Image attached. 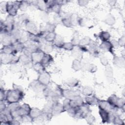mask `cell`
Here are the masks:
<instances>
[{
	"label": "cell",
	"mask_w": 125,
	"mask_h": 125,
	"mask_svg": "<svg viewBox=\"0 0 125 125\" xmlns=\"http://www.w3.org/2000/svg\"><path fill=\"white\" fill-rule=\"evenodd\" d=\"M24 93L20 86L15 85L13 89L8 90L6 93L5 101L8 104L19 103L23 98Z\"/></svg>",
	"instance_id": "cell-1"
},
{
	"label": "cell",
	"mask_w": 125,
	"mask_h": 125,
	"mask_svg": "<svg viewBox=\"0 0 125 125\" xmlns=\"http://www.w3.org/2000/svg\"><path fill=\"white\" fill-rule=\"evenodd\" d=\"M19 56L14 54L1 53L0 61L2 64H16L19 62Z\"/></svg>",
	"instance_id": "cell-2"
},
{
	"label": "cell",
	"mask_w": 125,
	"mask_h": 125,
	"mask_svg": "<svg viewBox=\"0 0 125 125\" xmlns=\"http://www.w3.org/2000/svg\"><path fill=\"white\" fill-rule=\"evenodd\" d=\"M21 1L7 2L6 3V13L9 16L15 17L17 15L18 10L20 8Z\"/></svg>",
	"instance_id": "cell-3"
},
{
	"label": "cell",
	"mask_w": 125,
	"mask_h": 125,
	"mask_svg": "<svg viewBox=\"0 0 125 125\" xmlns=\"http://www.w3.org/2000/svg\"><path fill=\"white\" fill-rule=\"evenodd\" d=\"M98 105L100 109L104 110L110 113L115 114V115L118 109V108L111 104L107 101L100 100Z\"/></svg>",
	"instance_id": "cell-4"
},
{
	"label": "cell",
	"mask_w": 125,
	"mask_h": 125,
	"mask_svg": "<svg viewBox=\"0 0 125 125\" xmlns=\"http://www.w3.org/2000/svg\"><path fill=\"white\" fill-rule=\"evenodd\" d=\"M113 106L118 109H124L125 101L124 99L118 97L116 95H112L107 100Z\"/></svg>",
	"instance_id": "cell-5"
},
{
	"label": "cell",
	"mask_w": 125,
	"mask_h": 125,
	"mask_svg": "<svg viewBox=\"0 0 125 125\" xmlns=\"http://www.w3.org/2000/svg\"><path fill=\"white\" fill-rule=\"evenodd\" d=\"M50 75L46 71H44L39 74L37 80L42 84L44 86H47L49 84L50 82Z\"/></svg>",
	"instance_id": "cell-6"
},
{
	"label": "cell",
	"mask_w": 125,
	"mask_h": 125,
	"mask_svg": "<svg viewBox=\"0 0 125 125\" xmlns=\"http://www.w3.org/2000/svg\"><path fill=\"white\" fill-rule=\"evenodd\" d=\"M80 91L78 90L72 89H62V96L67 99H73L78 96H80Z\"/></svg>",
	"instance_id": "cell-7"
},
{
	"label": "cell",
	"mask_w": 125,
	"mask_h": 125,
	"mask_svg": "<svg viewBox=\"0 0 125 125\" xmlns=\"http://www.w3.org/2000/svg\"><path fill=\"white\" fill-rule=\"evenodd\" d=\"M0 41L3 46L13 45V41L10 33H0Z\"/></svg>",
	"instance_id": "cell-8"
},
{
	"label": "cell",
	"mask_w": 125,
	"mask_h": 125,
	"mask_svg": "<svg viewBox=\"0 0 125 125\" xmlns=\"http://www.w3.org/2000/svg\"><path fill=\"white\" fill-rule=\"evenodd\" d=\"M45 52L42 50H40L32 53L31 55V61L33 64L41 62Z\"/></svg>",
	"instance_id": "cell-9"
},
{
	"label": "cell",
	"mask_w": 125,
	"mask_h": 125,
	"mask_svg": "<svg viewBox=\"0 0 125 125\" xmlns=\"http://www.w3.org/2000/svg\"><path fill=\"white\" fill-rule=\"evenodd\" d=\"M84 104L82 98L80 96H78L73 99H70V106L73 108H78Z\"/></svg>",
	"instance_id": "cell-10"
},
{
	"label": "cell",
	"mask_w": 125,
	"mask_h": 125,
	"mask_svg": "<svg viewBox=\"0 0 125 125\" xmlns=\"http://www.w3.org/2000/svg\"><path fill=\"white\" fill-rule=\"evenodd\" d=\"M65 111L63 104H62L58 102H54L52 107V115H57Z\"/></svg>",
	"instance_id": "cell-11"
},
{
	"label": "cell",
	"mask_w": 125,
	"mask_h": 125,
	"mask_svg": "<svg viewBox=\"0 0 125 125\" xmlns=\"http://www.w3.org/2000/svg\"><path fill=\"white\" fill-rule=\"evenodd\" d=\"M31 109V108L29 104H24L22 105H20L18 109L19 115L20 117L25 115H29Z\"/></svg>",
	"instance_id": "cell-12"
},
{
	"label": "cell",
	"mask_w": 125,
	"mask_h": 125,
	"mask_svg": "<svg viewBox=\"0 0 125 125\" xmlns=\"http://www.w3.org/2000/svg\"><path fill=\"white\" fill-rule=\"evenodd\" d=\"M25 28L27 33L32 34H38L37 28L35 24L32 21H28L25 23Z\"/></svg>",
	"instance_id": "cell-13"
},
{
	"label": "cell",
	"mask_w": 125,
	"mask_h": 125,
	"mask_svg": "<svg viewBox=\"0 0 125 125\" xmlns=\"http://www.w3.org/2000/svg\"><path fill=\"white\" fill-rule=\"evenodd\" d=\"M33 90L35 92H40L44 90V89L46 87V86L43 85L42 83H41L37 80L35 82H33L31 83V86Z\"/></svg>",
	"instance_id": "cell-14"
},
{
	"label": "cell",
	"mask_w": 125,
	"mask_h": 125,
	"mask_svg": "<svg viewBox=\"0 0 125 125\" xmlns=\"http://www.w3.org/2000/svg\"><path fill=\"white\" fill-rule=\"evenodd\" d=\"M99 48L104 52H112L113 46L109 41L102 42L100 45Z\"/></svg>",
	"instance_id": "cell-15"
},
{
	"label": "cell",
	"mask_w": 125,
	"mask_h": 125,
	"mask_svg": "<svg viewBox=\"0 0 125 125\" xmlns=\"http://www.w3.org/2000/svg\"><path fill=\"white\" fill-rule=\"evenodd\" d=\"M53 61V58L49 54L45 53L41 63L45 67L48 66Z\"/></svg>",
	"instance_id": "cell-16"
},
{
	"label": "cell",
	"mask_w": 125,
	"mask_h": 125,
	"mask_svg": "<svg viewBox=\"0 0 125 125\" xmlns=\"http://www.w3.org/2000/svg\"><path fill=\"white\" fill-rule=\"evenodd\" d=\"M19 62L22 64L28 66L29 65H33V63L31 61L30 57L27 56L24 54L19 56Z\"/></svg>",
	"instance_id": "cell-17"
},
{
	"label": "cell",
	"mask_w": 125,
	"mask_h": 125,
	"mask_svg": "<svg viewBox=\"0 0 125 125\" xmlns=\"http://www.w3.org/2000/svg\"><path fill=\"white\" fill-rule=\"evenodd\" d=\"M43 111L37 108H32L29 113V115L32 118L33 120L38 118L43 114Z\"/></svg>",
	"instance_id": "cell-18"
},
{
	"label": "cell",
	"mask_w": 125,
	"mask_h": 125,
	"mask_svg": "<svg viewBox=\"0 0 125 125\" xmlns=\"http://www.w3.org/2000/svg\"><path fill=\"white\" fill-rule=\"evenodd\" d=\"M86 104L88 105H95L98 104V103L100 101L97 97L94 96H86L85 99Z\"/></svg>",
	"instance_id": "cell-19"
},
{
	"label": "cell",
	"mask_w": 125,
	"mask_h": 125,
	"mask_svg": "<svg viewBox=\"0 0 125 125\" xmlns=\"http://www.w3.org/2000/svg\"><path fill=\"white\" fill-rule=\"evenodd\" d=\"M1 53L16 55L17 53L16 52L13 46V45H11L3 46L2 48L1 49Z\"/></svg>",
	"instance_id": "cell-20"
},
{
	"label": "cell",
	"mask_w": 125,
	"mask_h": 125,
	"mask_svg": "<svg viewBox=\"0 0 125 125\" xmlns=\"http://www.w3.org/2000/svg\"><path fill=\"white\" fill-rule=\"evenodd\" d=\"M99 114L101 117L102 121L103 123H108L109 122V117H110V113L108 112L107 111L99 108Z\"/></svg>",
	"instance_id": "cell-21"
},
{
	"label": "cell",
	"mask_w": 125,
	"mask_h": 125,
	"mask_svg": "<svg viewBox=\"0 0 125 125\" xmlns=\"http://www.w3.org/2000/svg\"><path fill=\"white\" fill-rule=\"evenodd\" d=\"M56 35L57 34L55 33V32H47L44 35V39L46 42L50 43L53 42L55 39Z\"/></svg>",
	"instance_id": "cell-22"
},
{
	"label": "cell",
	"mask_w": 125,
	"mask_h": 125,
	"mask_svg": "<svg viewBox=\"0 0 125 125\" xmlns=\"http://www.w3.org/2000/svg\"><path fill=\"white\" fill-rule=\"evenodd\" d=\"M53 43L54 45L56 47H58L59 48H62V46L63 43H64V42H63V38L61 36L58 35H56L55 39L53 41Z\"/></svg>",
	"instance_id": "cell-23"
},
{
	"label": "cell",
	"mask_w": 125,
	"mask_h": 125,
	"mask_svg": "<svg viewBox=\"0 0 125 125\" xmlns=\"http://www.w3.org/2000/svg\"><path fill=\"white\" fill-rule=\"evenodd\" d=\"M36 7L42 12H46L47 11L45 0H37L36 2Z\"/></svg>",
	"instance_id": "cell-24"
},
{
	"label": "cell",
	"mask_w": 125,
	"mask_h": 125,
	"mask_svg": "<svg viewBox=\"0 0 125 125\" xmlns=\"http://www.w3.org/2000/svg\"><path fill=\"white\" fill-rule=\"evenodd\" d=\"M99 37L103 42H107L109 41L110 38V34L107 31H102L100 33Z\"/></svg>",
	"instance_id": "cell-25"
},
{
	"label": "cell",
	"mask_w": 125,
	"mask_h": 125,
	"mask_svg": "<svg viewBox=\"0 0 125 125\" xmlns=\"http://www.w3.org/2000/svg\"><path fill=\"white\" fill-rule=\"evenodd\" d=\"M72 68L75 71H79L82 68V64L81 62L78 59H75L72 62Z\"/></svg>",
	"instance_id": "cell-26"
},
{
	"label": "cell",
	"mask_w": 125,
	"mask_h": 125,
	"mask_svg": "<svg viewBox=\"0 0 125 125\" xmlns=\"http://www.w3.org/2000/svg\"><path fill=\"white\" fill-rule=\"evenodd\" d=\"M33 67L36 72L39 73V74H40L45 71V67L41 62L33 64Z\"/></svg>",
	"instance_id": "cell-27"
},
{
	"label": "cell",
	"mask_w": 125,
	"mask_h": 125,
	"mask_svg": "<svg viewBox=\"0 0 125 125\" xmlns=\"http://www.w3.org/2000/svg\"><path fill=\"white\" fill-rule=\"evenodd\" d=\"M113 62L115 65L118 67L124 66L125 65L124 59L120 57H117L116 58H114Z\"/></svg>",
	"instance_id": "cell-28"
},
{
	"label": "cell",
	"mask_w": 125,
	"mask_h": 125,
	"mask_svg": "<svg viewBox=\"0 0 125 125\" xmlns=\"http://www.w3.org/2000/svg\"><path fill=\"white\" fill-rule=\"evenodd\" d=\"M91 40L90 38H89L88 37H84V38L81 39L80 40L79 45V46H87L89 45L90 42H91Z\"/></svg>",
	"instance_id": "cell-29"
},
{
	"label": "cell",
	"mask_w": 125,
	"mask_h": 125,
	"mask_svg": "<svg viewBox=\"0 0 125 125\" xmlns=\"http://www.w3.org/2000/svg\"><path fill=\"white\" fill-rule=\"evenodd\" d=\"M75 46L71 42H64L62 46V48L67 51H72L74 49Z\"/></svg>",
	"instance_id": "cell-30"
},
{
	"label": "cell",
	"mask_w": 125,
	"mask_h": 125,
	"mask_svg": "<svg viewBox=\"0 0 125 125\" xmlns=\"http://www.w3.org/2000/svg\"><path fill=\"white\" fill-rule=\"evenodd\" d=\"M115 22V19L114 17L111 15H108L107 16L105 19V22L106 24L109 25H112Z\"/></svg>",
	"instance_id": "cell-31"
},
{
	"label": "cell",
	"mask_w": 125,
	"mask_h": 125,
	"mask_svg": "<svg viewBox=\"0 0 125 125\" xmlns=\"http://www.w3.org/2000/svg\"><path fill=\"white\" fill-rule=\"evenodd\" d=\"M93 92V91L92 88L89 86L84 87L83 89V91H82L83 95L86 96H89L92 95Z\"/></svg>",
	"instance_id": "cell-32"
},
{
	"label": "cell",
	"mask_w": 125,
	"mask_h": 125,
	"mask_svg": "<svg viewBox=\"0 0 125 125\" xmlns=\"http://www.w3.org/2000/svg\"><path fill=\"white\" fill-rule=\"evenodd\" d=\"M61 6L62 5H61L58 3H56L55 2V4L52 6V7L50 9V10L52 12H55L57 14H59L60 13V11H61Z\"/></svg>",
	"instance_id": "cell-33"
},
{
	"label": "cell",
	"mask_w": 125,
	"mask_h": 125,
	"mask_svg": "<svg viewBox=\"0 0 125 125\" xmlns=\"http://www.w3.org/2000/svg\"><path fill=\"white\" fill-rule=\"evenodd\" d=\"M66 83L68 86L70 87H74L78 85V84H79V81L77 79H71L68 80L67 82H66Z\"/></svg>",
	"instance_id": "cell-34"
},
{
	"label": "cell",
	"mask_w": 125,
	"mask_h": 125,
	"mask_svg": "<svg viewBox=\"0 0 125 125\" xmlns=\"http://www.w3.org/2000/svg\"><path fill=\"white\" fill-rule=\"evenodd\" d=\"M29 5H30V3L29 2V1H21L19 9H20L21 11H24L27 9V8L29 6Z\"/></svg>",
	"instance_id": "cell-35"
},
{
	"label": "cell",
	"mask_w": 125,
	"mask_h": 125,
	"mask_svg": "<svg viewBox=\"0 0 125 125\" xmlns=\"http://www.w3.org/2000/svg\"><path fill=\"white\" fill-rule=\"evenodd\" d=\"M53 47L52 44H51L50 42H46V43H44L43 46V50L45 52H47V53H48L51 52L53 50Z\"/></svg>",
	"instance_id": "cell-36"
},
{
	"label": "cell",
	"mask_w": 125,
	"mask_h": 125,
	"mask_svg": "<svg viewBox=\"0 0 125 125\" xmlns=\"http://www.w3.org/2000/svg\"><path fill=\"white\" fill-rule=\"evenodd\" d=\"M33 119L29 115H25L21 117L20 121L23 122H31L33 121Z\"/></svg>",
	"instance_id": "cell-37"
},
{
	"label": "cell",
	"mask_w": 125,
	"mask_h": 125,
	"mask_svg": "<svg viewBox=\"0 0 125 125\" xmlns=\"http://www.w3.org/2000/svg\"><path fill=\"white\" fill-rule=\"evenodd\" d=\"M84 119H85V120L86 121V122H87L88 124H93V123L94 122V121H95V119L94 116H93L92 115H91L90 113L88 114L84 118Z\"/></svg>",
	"instance_id": "cell-38"
},
{
	"label": "cell",
	"mask_w": 125,
	"mask_h": 125,
	"mask_svg": "<svg viewBox=\"0 0 125 125\" xmlns=\"http://www.w3.org/2000/svg\"><path fill=\"white\" fill-rule=\"evenodd\" d=\"M18 20L19 21V22H20L26 23L27 21H29L28 15H27L25 14H21V15H19V16L18 17Z\"/></svg>",
	"instance_id": "cell-39"
},
{
	"label": "cell",
	"mask_w": 125,
	"mask_h": 125,
	"mask_svg": "<svg viewBox=\"0 0 125 125\" xmlns=\"http://www.w3.org/2000/svg\"><path fill=\"white\" fill-rule=\"evenodd\" d=\"M105 74L106 76L108 77H110L113 75V71L112 68L109 66H106V68L105 69Z\"/></svg>",
	"instance_id": "cell-40"
},
{
	"label": "cell",
	"mask_w": 125,
	"mask_h": 125,
	"mask_svg": "<svg viewBox=\"0 0 125 125\" xmlns=\"http://www.w3.org/2000/svg\"><path fill=\"white\" fill-rule=\"evenodd\" d=\"M113 122H114V124L117 125H122L124 124L123 121H122L121 118L119 116H117V115H115Z\"/></svg>",
	"instance_id": "cell-41"
},
{
	"label": "cell",
	"mask_w": 125,
	"mask_h": 125,
	"mask_svg": "<svg viewBox=\"0 0 125 125\" xmlns=\"http://www.w3.org/2000/svg\"><path fill=\"white\" fill-rule=\"evenodd\" d=\"M87 70L90 72H95L97 70V67L93 64H89L87 66Z\"/></svg>",
	"instance_id": "cell-42"
},
{
	"label": "cell",
	"mask_w": 125,
	"mask_h": 125,
	"mask_svg": "<svg viewBox=\"0 0 125 125\" xmlns=\"http://www.w3.org/2000/svg\"><path fill=\"white\" fill-rule=\"evenodd\" d=\"M0 101H4L6 99V93H5L4 90L1 88L0 90Z\"/></svg>",
	"instance_id": "cell-43"
},
{
	"label": "cell",
	"mask_w": 125,
	"mask_h": 125,
	"mask_svg": "<svg viewBox=\"0 0 125 125\" xmlns=\"http://www.w3.org/2000/svg\"><path fill=\"white\" fill-rule=\"evenodd\" d=\"M100 61L101 63H102L103 65H104L105 66H107L108 64V61L107 58H106L105 57H102L100 59Z\"/></svg>",
	"instance_id": "cell-44"
},
{
	"label": "cell",
	"mask_w": 125,
	"mask_h": 125,
	"mask_svg": "<svg viewBox=\"0 0 125 125\" xmlns=\"http://www.w3.org/2000/svg\"><path fill=\"white\" fill-rule=\"evenodd\" d=\"M118 44L119 46H124L125 43V37L124 36H122L121 38L119 39V40L118 41Z\"/></svg>",
	"instance_id": "cell-45"
},
{
	"label": "cell",
	"mask_w": 125,
	"mask_h": 125,
	"mask_svg": "<svg viewBox=\"0 0 125 125\" xmlns=\"http://www.w3.org/2000/svg\"><path fill=\"white\" fill-rule=\"evenodd\" d=\"M7 107L5 104L4 103V101H0V112L2 111Z\"/></svg>",
	"instance_id": "cell-46"
},
{
	"label": "cell",
	"mask_w": 125,
	"mask_h": 125,
	"mask_svg": "<svg viewBox=\"0 0 125 125\" xmlns=\"http://www.w3.org/2000/svg\"><path fill=\"white\" fill-rule=\"evenodd\" d=\"M88 1L87 0H79L78 1V4L80 5V6H85L88 3Z\"/></svg>",
	"instance_id": "cell-47"
}]
</instances>
